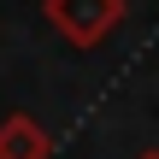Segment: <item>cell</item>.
Here are the masks:
<instances>
[{"mask_svg": "<svg viewBox=\"0 0 159 159\" xmlns=\"http://www.w3.org/2000/svg\"><path fill=\"white\" fill-rule=\"evenodd\" d=\"M47 24L71 41V47H100L118 24H124V0H41Z\"/></svg>", "mask_w": 159, "mask_h": 159, "instance_id": "obj_1", "label": "cell"}, {"mask_svg": "<svg viewBox=\"0 0 159 159\" xmlns=\"http://www.w3.org/2000/svg\"><path fill=\"white\" fill-rule=\"evenodd\" d=\"M47 153H53V142L30 112H6L0 118V159H47Z\"/></svg>", "mask_w": 159, "mask_h": 159, "instance_id": "obj_2", "label": "cell"}, {"mask_svg": "<svg viewBox=\"0 0 159 159\" xmlns=\"http://www.w3.org/2000/svg\"><path fill=\"white\" fill-rule=\"evenodd\" d=\"M136 159H159V148H148V153H136Z\"/></svg>", "mask_w": 159, "mask_h": 159, "instance_id": "obj_3", "label": "cell"}]
</instances>
